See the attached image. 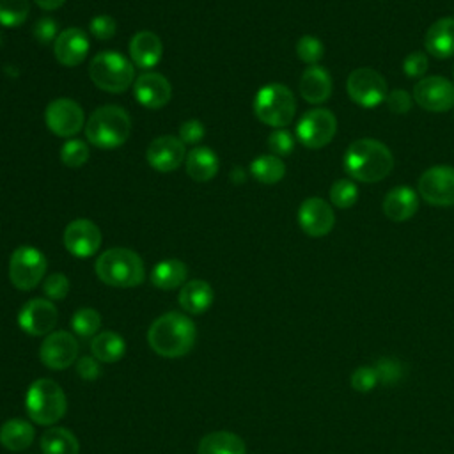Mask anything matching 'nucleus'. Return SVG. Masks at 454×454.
Returning <instances> with one entry per match:
<instances>
[{"mask_svg": "<svg viewBox=\"0 0 454 454\" xmlns=\"http://www.w3.org/2000/svg\"><path fill=\"white\" fill-rule=\"evenodd\" d=\"M427 53L436 59H449L454 55V18L445 16L436 20L424 35Z\"/></svg>", "mask_w": 454, "mask_h": 454, "instance_id": "obj_24", "label": "nucleus"}, {"mask_svg": "<svg viewBox=\"0 0 454 454\" xmlns=\"http://www.w3.org/2000/svg\"><path fill=\"white\" fill-rule=\"evenodd\" d=\"M89 46H90V41L85 30L71 27L57 35L53 43V53L59 64L66 67H74L85 60L89 53Z\"/></svg>", "mask_w": 454, "mask_h": 454, "instance_id": "obj_20", "label": "nucleus"}, {"mask_svg": "<svg viewBox=\"0 0 454 454\" xmlns=\"http://www.w3.org/2000/svg\"><path fill=\"white\" fill-rule=\"evenodd\" d=\"M0 46H2V35H0Z\"/></svg>", "mask_w": 454, "mask_h": 454, "instance_id": "obj_50", "label": "nucleus"}, {"mask_svg": "<svg viewBox=\"0 0 454 454\" xmlns=\"http://www.w3.org/2000/svg\"><path fill=\"white\" fill-rule=\"evenodd\" d=\"M415 103L429 112H447L454 106V83L443 76L420 78L413 87Z\"/></svg>", "mask_w": 454, "mask_h": 454, "instance_id": "obj_14", "label": "nucleus"}, {"mask_svg": "<svg viewBox=\"0 0 454 454\" xmlns=\"http://www.w3.org/2000/svg\"><path fill=\"white\" fill-rule=\"evenodd\" d=\"M90 353L99 362L114 364V362H117L124 356L126 342H124L122 335L106 330V332H101V333L92 337Z\"/></svg>", "mask_w": 454, "mask_h": 454, "instance_id": "obj_30", "label": "nucleus"}, {"mask_svg": "<svg viewBox=\"0 0 454 454\" xmlns=\"http://www.w3.org/2000/svg\"><path fill=\"white\" fill-rule=\"evenodd\" d=\"M96 275L112 287H137L145 278V266L137 252L114 247L98 257Z\"/></svg>", "mask_w": 454, "mask_h": 454, "instance_id": "obj_4", "label": "nucleus"}, {"mask_svg": "<svg viewBox=\"0 0 454 454\" xmlns=\"http://www.w3.org/2000/svg\"><path fill=\"white\" fill-rule=\"evenodd\" d=\"M89 76L92 83L110 94H119L129 89L135 76L133 62L124 55L106 50L92 57L89 66Z\"/></svg>", "mask_w": 454, "mask_h": 454, "instance_id": "obj_6", "label": "nucleus"}, {"mask_svg": "<svg viewBox=\"0 0 454 454\" xmlns=\"http://www.w3.org/2000/svg\"><path fill=\"white\" fill-rule=\"evenodd\" d=\"M213 298H215V293H213L211 286L206 280L193 278L181 286L177 300L184 312L199 316V314H204L211 307Z\"/></svg>", "mask_w": 454, "mask_h": 454, "instance_id": "obj_25", "label": "nucleus"}, {"mask_svg": "<svg viewBox=\"0 0 454 454\" xmlns=\"http://www.w3.org/2000/svg\"><path fill=\"white\" fill-rule=\"evenodd\" d=\"M268 147L275 156H287L293 153L294 149V138L287 129H275L273 133H270L268 137Z\"/></svg>", "mask_w": 454, "mask_h": 454, "instance_id": "obj_39", "label": "nucleus"}, {"mask_svg": "<svg viewBox=\"0 0 454 454\" xmlns=\"http://www.w3.org/2000/svg\"><path fill=\"white\" fill-rule=\"evenodd\" d=\"M342 165L344 172L355 181L378 183L392 172L394 154L376 138H358L348 145Z\"/></svg>", "mask_w": 454, "mask_h": 454, "instance_id": "obj_1", "label": "nucleus"}, {"mask_svg": "<svg viewBox=\"0 0 454 454\" xmlns=\"http://www.w3.org/2000/svg\"><path fill=\"white\" fill-rule=\"evenodd\" d=\"M197 454H247V445L231 431H213L202 436Z\"/></svg>", "mask_w": 454, "mask_h": 454, "instance_id": "obj_28", "label": "nucleus"}, {"mask_svg": "<svg viewBox=\"0 0 454 454\" xmlns=\"http://www.w3.org/2000/svg\"><path fill=\"white\" fill-rule=\"evenodd\" d=\"M48 261L44 254L30 245L18 247L9 259V278L20 291L34 289L44 277Z\"/></svg>", "mask_w": 454, "mask_h": 454, "instance_id": "obj_8", "label": "nucleus"}, {"mask_svg": "<svg viewBox=\"0 0 454 454\" xmlns=\"http://www.w3.org/2000/svg\"><path fill=\"white\" fill-rule=\"evenodd\" d=\"M43 454H80L78 438L66 427L53 426L41 436Z\"/></svg>", "mask_w": 454, "mask_h": 454, "instance_id": "obj_31", "label": "nucleus"}, {"mask_svg": "<svg viewBox=\"0 0 454 454\" xmlns=\"http://www.w3.org/2000/svg\"><path fill=\"white\" fill-rule=\"evenodd\" d=\"M34 37L41 43V44H50L51 41L55 43L57 35H59V27H57V21L51 20V18H41L34 28Z\"/></svg>", "mask_w": 454, "mask_h": 454, "instance_id": "obj_43", "label": "nucleus"}, {"mask_svg": "<svg viewBox=\"0 0 454 454\" xmlns=\"http://www.w3.org/2000/svg\"><path fill=\"white\" fill-rule=\"evenodd\" d=\"M30 12L28 0H0V25L14 28L27 21Z\"/></svg>", "mask_w": 454, "mask_h": 454, "instance_id": "obj_33", "label": "nucleus"}, {"mask_svg": "<svg viewBox=\"0 0 454 454\" xmlns=\"http://www.w3.org/2000/svg\"><path fill=\"white\" fill-rule=\"evenodd\" d=\"M419 192L431 206H454V167L434 165L419 179Z\"/></svg>", "mask_w": 454, "mask_h": 454, "instance_id": "obj_12", "label": "nucleus"}, {"mask_svg": "<svg viewBox=\"0 0 454 454\" xmlns=\"http://www.w3.org/2000/svg\"><path fill=\"white\" fill-rule=\"evenodd\" d=\"M41 9L44 11H53V9H59L66 0H34Z\"/></svg>", "mask_w": 454, "mask_h": 454, "instance_id": "obj_48", "label": "nucleus"}, {"mask_svg": "<svg viewBox=\"0 0 454 454\" xmlns=\"http://www.w3.org/2000/svg\"><path fill=\"white\" fill-rule=\"evenodd\" d=\"M44 122L53 135L71 138L83 128L85 115L74 99L57 98L48 103L44 110Z\"/></svg>", "mask_w": 454, "mask_h": 454, "instance_id": "obj_11", "label": "nucleus"}, {"mask_svg": "<svg viewBox=\"0 0 454 454\" xmlns=\"http://www.w3.org/2000/svg\"><path fill=\"white\" fill-rule=\"evenodd\" d=\"M25 408L35 424L53 426L66 415L67 399L59 383L50 378H39L27 390Z\"/></svg>", "mask_w": 454, "mask_h": 454, "instance_id": "obj_5", "label": "nucleus"}, {"mask_svg": "<svg viewBox=\"0 0 454 454\" xmlns=\"http://www.w3.org/2000/svg\"><path fill=\"white\" fill-rule=\"evenodd\" d=\"M296 55L309 66L317 64L325 55V46L316 35H301L296 43Z\"/></svg>", "mask_w": 454, "mask_h": 454, "instance_id": "obj_37", "label": "nucleus"}, {"mask_svg": "<svg viewBox=\"0 0 454 454\" xmlns=\"http://www.w3.org/2000/svg\"><path fill=\"white\" fill-rule=\"evenodd\" d=\"M188 277V268L183 261L179 259H165L154 264L151 270V282L154 287L170 291L176 287H181L186 282Z\"/></svg>", "mask_w": 454, "mask_h": 454, "instance_id": "obj_29", "label": "nucleus"}, {"mask_svg": "<svg viewBox=\"0 0 454 454\" xmlns=\"http://www.w3.org/2000/svg\"><path fill=\"white\" fill-rule=\"evenodd\" d=\"M89 30H90V34H92L96 39H99V41H108V39H112V37L115 35V32H117V23H115V20H114L112 16H108V14H98V16H94V18L90 20Z\"/></svg>", "mask_w": 454, "mask_h": 454, "instance_id": "obj_40", "label": "nucleus"}, {"mask_svg": "<svg viewBox=\"0 0 454 454\" xmlns=\"http://www.w3.org/2000/svg\"><path fill=\"white\" fill-rule=\"evenodd\" d=\"M206 128L199 119H188L179 126V138L183 144H197L204 138Z\"/></svg>", "mask_w": 454, "mask_h": 454, "instance_id": "obj_44", "label": "nucleus"}, {"mask_svg": "<svg viewBox=\"0 0 454 454\" xmlns=\"http://www.w3.org/2000/svg\"><path fill=\"white\" fill-rule=\"evenodd\" d=\"M76 372L90 381V380H96L99 374H101V365H99V360H96L94 356L90 355H85V356H80L78 362H76Z\"/></svg>", "mask_w": 454, "mask_h": 454, "instance_id": "obj_47", "label": "nucleus"}, {"mask_svg": "<svg viewBox=\"0 0 454 454\" xmlns=\"http://www.w3.org/2000/svg\"><path fill=\"white\" fill-rule=\"evenodd\" d=\"M99 326H101V316L96 309H90V307L78 309L71 317V328L80 337L96 335Z\"/></svg>", "mask_w": 454, "mask_h": 454, "instance_id": "obj_34", "label": "nucleus"}, {"mask_svg": "<svg viewBox=\"0 0 454 454\" xmlns=\"http://www.w3.org/2000/svg\"><path fill=\"white\" fill-rule=\"evenodd\" d=\"M387 108L394 114H406L411 108V96L404 89H394L385 98Z\"/></svg>", "mask_w": 454, "mask_h": 454, "instance_id": "obj_45", "label": "nucleus"}, {"mask_svg": "<svg viewBox=\"0 0 454 454\" xmlns=\"http://www.w3.org/2000/svg\"><path fill=\"white\" fill-rule=\"evenodd\" d=\"M66 250L74 257H90L101 247V231L99 227L89 218H76L71 220L62 236Z\"/></svg>", "mask_w": 454, "mask_h": 454, "instance_id": "obj_16", "label": "nucleus"}, {"mask_svg": "<svg viewBox=\"0 0 454 454\" xmlns=\"http://www.w3.org/2000/svg\"><path fill=\"white\" fill-rule=\"evenodd\" d=\"M330 200L339 209H348L358 200V188L351 179H337L330 188Z\"/></svg>", "mask_w": 454, "mask_h": 454, "instance_id": "obj_36", "label": "nucleus"}, {"mask_svg": "<svg viewBox=\"0 0 454 454\" xmlns=\"http://www.w3.org/2000/svg\"><path fill=\"white\" fill-rule=\"evenodd\" d=\"M383 215L392 222H406L419 209V197L410 186H395L387 192L381 204Z\"/></svg>", "mask_w": 454, "mask_h": 454, "instance_id": "obj_23", "label": "nucleus"}, {"mask_svg": "<svg viewBox=\"0 0 454 454\" xmlns=\"http://www.w3.org/2000/svg\"><path fill=\"white\" fill-rule=\"evenodd\" d=\"M452 76H454V66H452Z\"/></svg>", "mask_w": 454, "mask_h": 454, "instance_id": "obj_51", "label": "nucleus"}, {"mask_svg": "<svg viewBox=\"0 0 454 454\" xmlns=\"http://www.w3.org/2000/svg\"><path fill=\"white\" fill-rule=\"evenodd\" d=\"M43 293L48 300H64L69 293V278L64 273H51L43 282Z\"/></svg>", "mask_w": 454, "mask_h": 454, "instance_id": "obj_38", "label": "nucleus"}, {"mask_svg": "<svg viewBox=\"0 0 454 454\" xmlns=\"http://www.w3.org/2000/svg\"><path fill=\"white\" fill-rule=\"evenodd\" d=\"M129 133L131 117L117 105L98 106L85 124V137L98 149L121 147L129 138Z\"/></svg>", "mask_w": 454, "mask_h": 454, "instance_id": "obj_3", "label": "nucleus"}, {"mask_svg": "<svg viewBox=\"0 0 454 454\" xmlns=\"http://www.w3.org/2000/svg\"><path fill=\"white\" fill-rule=\"evenodd\" d=\"M298 223L307 236L323 238L333 229L335 213L321 197H309L298 209Z\"/></svg>", "mask_w": 454, "mask_h": 454, "instance_id": "obj_17", "label": "nucleus"}, {"mask_svg": "<svg viewBox=\"0 0 454 454\" xmlns=\"http://www.w3.org/2000/svg\"><path fill=\"white\" fill-rule=\"evenodd\" d=\"M346 90L351 101L362 108H376L388 94L385 78L371 67H356L351 71L346 80Z\"/></svg>", "mask_w": 454, "mask_h": 454, "instance_id": "obj_9", "label": "nucleus"}, {"mask_svg": "<svg viewBox=\"0 0 454 454\" xmlns=\"http://www.w3.org/2000/svg\"><path fill=\"white\" fill-rule=\"evenodd\" d=\"M147 163L158 172H172L176 170L186 158L184 144L179 137L174 135H161L156 137L147 151H145Z\"/></svg>", "mask_w": 454, "mask_h": 454, "instance_id": "obj_18", "label": "nucleus"}, {"mask_svg": "<svg viewBox=\"0 0 454 454\" xmlns=\"http://www.w3.org/2000/svg\"><path fill=\"white\" fill-rule=\"evenodd\" d=\"M255 117L271 128L287 126L296 114V101L293 92L282 83H268L261 87L254 99Z\"/></svg>", "mask_w": 454, "mask_h": 454, "instance_id": "obj_7", "label": "nucleus"}, {"mask_svg": "<svg viewBox=\"0 0 454 454\" xmlns=\"http://www.w3.org/2000/svg\"><path fill=\"white\" fill-rule=\"evenodd\" d=\"M57 319V307L46 298H32L18 312V326L34 337L51 333Z\"/></svg>", "mask_w": 454, "mask_h": 454, "instance_id": "obj_15", "label": "nucleus"}, {"mask_svg": "<svg viewBox=\"0 0 454 454\" xmlns=\"http://www.w3.org/2000/svg\"><path fill=\"white\" fill-rule=\"evenodd\" d=\"M376 374H378V380L383 381V383H395L401 380V374L403 371L399 369V364L395 360H390V358H383L380 360L376 365Z\"/></svg>", "mask_w": 454, "mask_h": 454, "instance_id": "obj_46", "label": "nucleus"}, {"mask_svg": "<svg viewBox=\"0 0 454 454\" xmlns=\"http://www.w3.org/2000/svg\"><path fill=\"white\" fill-rule=\"evenodd\" d=\"M195 323L179 312H167L153 321L147 330L151 349L165 358L184 356L195 344Z\"/></svg>", "mask_w": 454, "mask_h": 454, "instance_id": "obj_2", "label": "nucleus"}, {"mask_svg": "<svg viewBox=\"0 0 454 454\" xmlns=\"http://www.w3.org/2000/svg\"><path fill=\"white\" fill-rule=\"evenodd\" d=\"M337 131V119L326 108H310L307 110L298 124L296 137L309 149L325 147Z\"/></svg>", "mask_w": 454, "mask_h": 454, "instance_id": "obj_10", "label": "nucleus"}, {"mask_svg": "<svg viewBox=\"0 0 454 454\" xmlns=\"http://www.w3.org/2000/svg\"><path fill=\"white\" fill-rule=\"evenodd\" d=\"M300 96L310 105L325 103L332 94V78L323 66H309L298 83Z\"/></svg>", "mask_w": 454, "mask_h": 454, "instance_id": "obj_22", "label": "nucleus"}, {"mask_svg": "<svg viewBox=\"0 0 454 454\" xmlns=\"http://www.w3.org/2000/svg\"><path fill=\"white\" fill-rule=\"evenodd\" d=\"M39 358L46 367L53 371L67 369L78 358L76 337L66 330H57L48 333L41 342Z\"/></svg>", "mask_w": 454, "mask_h": 454, "instance_id": "obj_13", "label": "nucleus"}, {"mask_svg": "<svg viewBox=\"0 0 454 454\" xmlns=\"http://www.w3.org/2000/svg\"><path fill=\"white\" fill-rule=\"evenodd\" d=\"M89 156H90L89 145L80 138H69L60 147V161L71 168L83 167L87 163Z\"/></svg>", "mask_w": 454, "mask_h": 454, "instance_id": "obj_35", "label": "nucleus"}, {"mask_svg": "<svg viewBox=\"0 0 454 454\" xmlns=\"http://www.w3.org/2000/svg\"><path fill=\"white\" fill-rule=\"evenodd\" d=\"M34 426L23 419H9L0 426V443L12 452L28 449L34 442Z\"/></svg>", "mask_w": 454, "mask_h": 454, "instance_id": "obj_27", "label": "nucleus"}, {"mask_svg": "<svg viewBox=\"0 0 454 454\" xmlns=\"http://www.w3.org/2000/svg\"><path fill=\"white\" fill-rule=\"evenodd\" d=\"M129 57L137 67L151 69L154 67L163 55L161 39L151 30L137 32L129 41Z\"/></svg>", "mask_w": 454, "mask_h": 454, "instance_id": "obj_21", "label": "nucleus"}, {"mask_svg": "<svg viewBox=\"0 0 454 454\" xmlns=\"http://www.w3.org/2000/svg\"><path fill=\"white\" fill-rule=\"evenodd\" d=\"M229 177H231V181L232 183H236V184H239V183H243L245 181V177H247V174H245V170L238 165V167H234L232 170H231V174H229Z\"/></svg>", "mask_w": 454, "mask_h": 454, "instance_id": "obj_49", "label": "nucleus"}, {"mask_svg": "<svg viewBox=\"0 0 454 454\" xmlns=\"http://www.w3.org/2000/svg\"><path fill=\"white\" fill-rule=\"evenodd\" d=\"M133 94L135 99L151 110H158L163 108L172 96V85L170 82L160 74V73H144L135 80L133 85Z\"/></svg>", "mask_w": 454, "mask_h": 454, "instance_id": "obj_19", "label": "nucleus"}, {"mask_svg": "<svg viewBox=\"0 0 454 454\" xmlns=\"http://www.w3.org/2000/svg\"><path fill=\"white\" fill-rule=\"evenodd\" d=\"M184 165H186V174L199 183H206L211 181L220 167L218 156L211 147H193L190 153H186L184 158Z\"/></svg>", "mask_w": 454, "mask_h": 454, "instance_id": "obj_26", "label": "nucleus"}, {"mask_svg": "<svg viewBox=\"0 0 454 454\" xmlns=\"http://www.w3.org/2000/svg\"><path fill=\"white\" fill-rule=\"evenodd\" d=\"M427 57L424 51H411L403 60V71L410 78H422L427 71Z\"/></svg>", "mask_w": 454, "mask_h": 454, "instance_id": "obj_42", "label": "nucleus"}, {"mask_svg": "<svg viewBox=\"0 0 454 454\" xmlns=\"http://www.w3.org/2000/svg\"><path fill=\"white\" fill-rule=\"evenodd\" d=\"M378 383H380V380H378V374H376L374 367L362 365V367L355 369L353 374H351V387L358 392H369Z\"/></svg>", "mask_w": 454, "mask_h": 454, "instance_id": "obj_41", "label": "nucleus"}, {"mask_svg": "<svg viewBox=\"0 0 454 454\" xmlns=\"http://www.w3.org/2000/svg\"><path fill=\"white\" fill-rule=\"evenodd\" d=\"M250 174L262 184H275L286 174L284 161L275 154H261L250 163Z\"/></svg>", "mask_w": 454, "mask_h": 454, "instance_id": "obj_32", "label": "nucleus"}]
</instances>
